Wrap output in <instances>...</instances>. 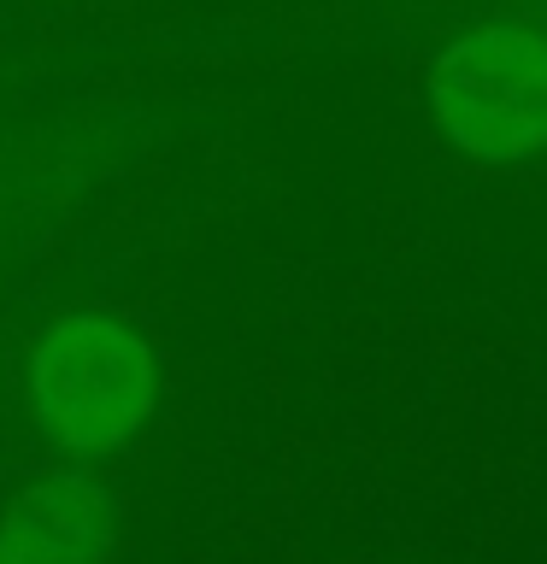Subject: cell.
<instances>
[{"instance_id":"obj_4","label":"cell","mask_w":547,"mask_h":564,"mask_svg":"<svg viewBox=\"0 0 547 564\" xmlns=\"http://www.w3.org/2000/svg\"><path fill=\"white\" fill-rule=\"evenodd\" d=\"M0 564H24V558H18V546H12V541H0Z\"/></svg>"},{"instance_id":"obj_1","label":"cell","mask_w":547,"mask_h":564,"mask_svg":"<svg viewBox=\"0 0 547 564\" xmlns=\"http://www.w3.org/2000/svg\"><path fill=\"white\" fill-rule=\"evenodd\" d=\"M42 430L71 453H112L153 412V352L112 312H65L30 352Z\"/></svg>"},{"instance_id":"obj_3","label":"cell","mask_w":547,"mask_h":564,"mask_svg":"<svg viewBox=\"0 0 547 564\" xmlns=\"http://www.w3.org/2000/svg\"><path fill=\"white\" fill-rule=\"evenodd\" d=\"M118 535L112 494L88 476H42L12 500L7 541L24 564H106Z\"/></svg>"},{"instance_id":"obj_2","label":"cell","mask_w":547,"mask_h":564,"mask_svg":"<svg viewBox=\"0 0 547 564\" xmlns=\"http://www.w3.org/2000/svg\"><path fill=\"white\" fill-rule=\"evenodd\" d=\"M430 106L459 148L489 165L547 148V35L529 24H476L430 65Z\"/></svg>"}]
</instances>
